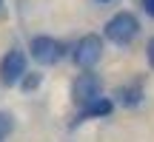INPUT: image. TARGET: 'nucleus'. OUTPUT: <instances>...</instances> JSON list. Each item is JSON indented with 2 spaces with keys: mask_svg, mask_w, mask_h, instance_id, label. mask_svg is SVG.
Returning a JSON list of instances; mask_svg holds the SVG:
<instances>
[{
  "mask_svg": "<svg viewBox=\"0 0 154 142\" xmlns=\"http://www.w3.org/2000/svg\"><path fill=\"white\" fill-rule=\"evenodd\" d=\"M137 31H140V23H137V17H134L131 11H120V14H114L106 23V37H109L111 43H117V46L131 43V40L137 37Z\"/></svg>",
  "mask_w": 154,
  "mask_h": 142,
  "instance_id": "nucleus-1",
  "label": "nucleus"
},
{
  "mask_svg": "<svg viewBox=\"0 0 154 142\" xmlns=\"http://www.w3.org/2000/svg\"><path fill=\"white\" fill-rule=\"evenodd\" d=\"M20 77H26V54L20 49H11L0 63V80L6 85H14Z\"/></svg>",
  "mask_w": 154,
  "mask_h": 142,
  "instance_id": "nucleus-2",
  "label": "nucleus"
},
{
  "mask_svg": "<svg viewBox=\"0 0 154 142\" xmlns=\"http://www.w3.org/2000/svg\"><path fill=\"white\" fill-rule=\"evenodd\" d=\"M97 97H100V80L91 74V71L80 74L74 80V85H72V99L77 105H88L91 99H97Z\"/></svg>",
  "mask_w": 154,
  "mask_h": 142,
  "instance_id": "nucleus-3",
  "label": "nucleus"
},
{
  "mask_svg": "<svg viewBox=\"0 0 154 142\" xmlns=\"http://www.w3.org/2000/svg\"><path fill=\"white\" fill-rule=\"evenodd\" d=\"M100 54H103L100 37H97V34H86V37L77 43V49H74V63L83 66V68H91L94 63L100 60Z\"/></svg>",
  "mask_w": 154,
  "mask_h": 142,
  "instance_id": "nucleus-4",
  "label": "nucleus"
},
{
  "mask_svg": "<svg viewBox=\"0 0 154 142\" xmlns=\"http://www.w3.org/2000/svg\"><path fill=\"white\" fill-rule=\"evenodd\" d=\"M32 57L43 66H51L63 57V46L54 37H34L32 40Z\"/></svg>",
  "mask_w": 154,
  "mask_h": 142,
  "instance_id": "nucleus-5",
  "label": "nucleus"
},
{
  "mask_svg": "<svg viewBox=\"0 0 154 142\" xmlns=\"http://www.w3.org/2000/svg\"><path fill=\"white\" fill-rule=\"evenodd\" d=\"M111 99H106V97H97V99H91L88 105H83V111H80V120L77 122H83V120H91V117H109L111 114Z\"/></svg>",
  "mask_w": 154,
  "mask_h": 142,
  "instance_id": "nucleus-6",
  "label": "nucleus"
},
{
  "mask_svg": "<svg viewBox=\"0 0 154 142\" xmlns=\"http://www.w3.org/2000/svg\"><path fill=\"white\" fill-rule=\"evenodd\" d=\"M117 97H120L123 105H137L140 97H143V88L140 85H128V88H117Z\"/></svg>",
  "mask_w": 154,
  "mask_h": 142,
  "instance_id": "nucleus-7",
  "label": "nucleus"
},
{
  "mask_svg": "<svg viewBox=\"0 0 154 142\" xmlns=\"http://www.w3.org/2000/svg\"><path fill=\"white\" fill-rule=\"evenodd\" d=\"M11 128H14V122H11V117L0 111V139H6V137H9V134H11Z\"/></svg>",
  "mask_w": 154,
  "mask_h": 142,
  "instance_id": "nucleus-8",
  "label": "nucleus"
},
{
  "mask_svg": "<svg viewBox=\"0 0 154 142\" xmlns=\"http://www.w3.org/2000/svg\"><path fill=\"white\" fill-rule=\"evenodd\" d=\"M40 85V74H29V77H23V88L26 91H32V88H37Z\"/></svg>",
  "mask_w": 154,
  "mask_h": 142,
  "instance_id": "nucleus-9",
  "label": "nucleus"
},
{
  "mask_svg": "<svg viewBox=\"0 0 154 142\" xmlns=\"http://www.w3.org/2000/svg\"><path fill=\"white\" fill-rule=\"evenodd\" d=\"M143 9H146V11H149V14H151V17H154V0H143Z\"/></svg>",
  "mask_w": 154,
  "mask_h": 142,
  "instance_id": "nucleus-10",
  "label": "nucleus"
},
{
  "mask_svg": "<svg viewBox=\"0 0 154 142\" xmlns=\"http://www.w3.org/2000/svg\"><path fill=\"white\" fill-rule=\"evenodd\" d=\"M149 63H151V68H154V40L149 43Z\"/></svg>",
  "mask_w": 154,
  "mask_h": 142,
  "instance_id": "nucleus-11",
  "label": "nucleus"
},
{
  "mask_svg": "<svg viewBox=\"0 0 154 142\" xmlns=\"http://www.w3.org/2000/svg\"><path fill=\"white\" fill-rule=\"evenodd\" d=\"M100 3H109V0H100Z\"/></svg>",
  "mask_w": 154,
  "mask_h": 142,
  "instance_id": "nucleus-12",
  "label": "nucleus"
}]
</instances>
